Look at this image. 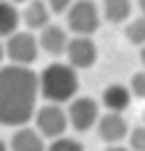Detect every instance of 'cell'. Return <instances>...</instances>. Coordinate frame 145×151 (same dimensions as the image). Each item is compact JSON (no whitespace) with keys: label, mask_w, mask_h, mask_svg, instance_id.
Wrapping results in <instances>:
<instances>
[{"label":"cell","mask_w":145,"mask_h":151,"mask_svg":"<svg viewBox=\"0 0 145 151\" xmlns=\"http://www.w3.org/2000/svg\"><path fill=\"white\" fill-rule=\"evenodd\" d=\"M8 149H11V151H45L48 146H45V138H42L34 127L21 125V127L13 133V138H11Z\"/></svg>","instance_id":"11"},{"label":"cell","mask_w":145,"mask_h":151,"mask_svg":"<svg viewBox=\"0 0 145 151\" xmlns=\"http://www.w3.org/2000/svg\"><path fill=\"white\" fill-rule=\"evenodd\" d=\"M129 149L132 151H145V125H137V127H129Z\"/></svg>","instance_id":"17"},{"label":"cell","mask_w":145,"mask_h":151,"mask_svg":"<svg viewBox=\"0 0 145 151\" xmlns=\"http://www.w3.org/2000/svg\"><path fill=\"white\" fill-rule=\"evenodd\" d=\"M34 130L42 135V138H58V135H66V127H69V117H66V109L61 104H45V106H37L34 109Z\"/></svg>","instance_id":"5"},{"label":"cell","mask_w":145,"mask_h":151,"mask_svg":"<svg viewBox=\"0 0 145 151\" xmlns=\"http://www.w3.org/2000/svg\"><path fill=\"white\" fill-rule=\"evenodd\" d=\"M48 3V8L53 11V13H66V8L74 3V0H45Z\"/></svg>","instance_id":"19"},{"label":"cell","mask_w":145,"mask_h":151,"mask_svg":"<svg viewBox=\"0 0 145 151\" xmlns=\"http://www.w3.org/2000/svg\"><path fill=\"white\" fill-rule=\"evenodd\" d=\"M140 61H143V66H145V45H140Z\"/></svg>","instance_id":"22"},{"label":"cell","mask_w":145,"mask_h":151,"mask_svg":"<svg viewBox=\"0 0 145 151\" xmlns=\"http://www.w3.org/2000/svg\"><path fill=\"white\" fill-rule=\"evenodd\" d=\"M66 61H69L77 72L95 66V61H98V45H95L92 35H74V37H69Z\"/></svg>","instance_id":"7"},{"label":"cell","mask_w":145,"mask_h":151,"mask_svg":"<svg viewBox=\"0 0 145 151\" xmlns=\"http://www.w3.org/2000/svg\"><path fill=\"white\" fill-rule=\"evenodd\" d=\"M0 151H8V146H5V143H3V141H0Z\"/></svg>","instance_id":"24"},{"label":"cell","mask_w":145,"mask_h":151,"mask_svg":"<svg viewBox=\"0 0 145 151\" xmlns=\"http://www.w3.org/2000/svg\"><path fill=\"white\" fill-rule=\"evenodd\" d=\"M3 50H5V58L11 61V64H18V66H32L34 61H37V56H40V42H37V35L34 32H13V35H8L5 37V45H3Z\"/></svg>","instance_id":"3"},{"label":"cell","mask_w":145,"mask_h":151,"mask_svg":"<svg viewBox=\"0 0 145 151\" xmlns=\"http://www.w3.org/2000/svg\"><path fill=\"white\" fill-rule=\"evenodd\" d=\"M106 151H132V149H127V146H122V143H108Z\"/></svg>","instance_id":"20"},{"label":"cell","mask_w":145,"mask_h":151,"mask_svg":"<svg viewBox=\"0 0 145 151\" xmlns=\"http://www.w3.org/2000/svg\"><path fill=\"white\" fill-rule=\"evenodd\" d=\"M124 35H127V40H129L132 45H145V16L132 19V21L127 24Z\"/></svg>","instance_id":"15"},{"label":"cell","mask_w":145,"mask_h":151,"mask_svg":"<svg viewBox=\"0 0 145 151\" xmlns=\"http://www.w3.org/2000/svg\"><path fill=\"white\" fill-rule=\"evenodd\" d=\"M137 8H140V13L145 16V0H137Z\"/></svg>","instance_id":"21"},{"label":"cell","mask_w":145,"mask_h":151,"mask_svg":"<svg viewBox=\"0 0 145 151\" xmlns=\"http://www.w3.org/2000/svg\"><path fill=\"white\" fill-rule=\"evenodd\" d=\"M3 58H5V50H3V42H0V64H3Z\"/></svg>","instance_id":"23"},{"label":"cell","mask_w":145,"mask_h":151,"mask_svg":"<svg viewBox=\"0 0 145 151\" xmlns=\"http://www.w3.org/2000/svg\"><path fill=\"white\" fill-rule=\"evenodd\" d=\"M95 127L103 143H122L129 133V122L124 119L122 111H106L103 117H98Z\"/></svg>","instance_id":"8"},{"label":"cell","mask_w":145,"mask_h":151,"mask_svg":"<svg viewBox=\"0 0 145 151\" xmlns=\"http://www.w3.org/2000/svg\"><path fill=\"white\" fill-rule=\"evenodd\" d=\"M129 90H132V98H145V69L132 74V80H129Z\"/></svg>","instance_id":"18"},{"label":"cell","mask_w":145,"mask_h":151,"mask_svg":"<svg viewBox=\"0 0 145 151\" xmlns=\"http://www.w3.org/2000/svg\"><path fill=\"white\" fill-rule=\"evenodd\" d=\"M66 27L74 35H92L100 27V8L95 0H74L66 8Z\"/></svg>","instance_id":"4"},{"label":"cell","mask_w":145,"mask_h":151,"mask_svg":"<svg viewBox=\"0 0 145 151\" xmlns=\"http://www.w3.org/2000/svg\"><path fill=\"white\" fill-rule=\"evenodd\" d=\"M50 16H53V11L48 8L45 0H26L24 3L21 19H24V24H26L29 32H40L45 24H50Z\"/></svg>","instance_id":"10"},{"label":"cell","mask_w":145,"mask_h":151,"mask_svg":"<svg viewBox=\"0 0 145 151\" xmlns=\"http://www.w3.org/2000/svg\"><path fill=\"white\" fill-rule=\"evenodd\" d=\"M40 96L37 72L32 66H0V125L21 127L34 117Z\"/></svg>","instance_id":"1"},{"label":"cell","mask_w":145,"mask_h":151,"mask_svg":"<svg viewBox=\"0 0 145 151\" xmlns=\"http://www.w3.org/2000/svg\"><path fill=\"white\" fill-rule=\"evenodd\" d=\"M129 104H132V90L127 88V85H122V82H114V85H108L106 90H103V106L108 109V111H127L129 109Z\"/></svg>","instance_id":"12"},{"label":"cell","mask_w":145,"mask_h":151,"mask_svg":"<svg viewBox=\"0 0 145 151\" xmlns=\"http://www.w3.org/2000/svg\"><path fill=\"white\" fill-rule=\"evenodd\" d=\"M18 21H21V13L16 8V3L11 0H0V40L13 35L18 29Z\"/></svg>","instance_id":"14"},{"label":"cell","mask_w":145,"mask_h":151,"mask_svg":"<svg viewBox=\"0 0 145 151\" xmlns=\"http://www.w3.org/2000/svg\"><path fill=\"white\" fill-rule=\"evenodd\" d=\"M66 117H69V125L77 130V133H87L95 127L98 117H100V106L95 98L90 96H74L69 101V109H66Z\"/></svg>","instance_id":"6"},{"label":"cell","mask_w":145,"mask_h":151,"mask_svg":"<svg viewBox=\"0 0 145 151\" xmlns=\"http://www.w3.org/2000/svg\"><path fill=\"white\" fill-rule=\"evenodd\" d=\"M45 151H85V146L77 141V138H69V135H58L53 138V143Z\"/></svg>","instance_id":"16"},{"label":"cell","mask_w":145,"mask_h":151,"mask_svg":"<svg viewBox=\"0 0 145 151\" xmlns=\"http://www.w3.org/2000/svg\"><path fill=\"white\" fill-rule=\"evenodd\" d=\"M37 42L48 56H63L66 45H69V29H63L58 24H45L37 35Z\"/></svg>","instance_id":"9"},{"label":"cell","mask_w":145,"mask_h":151,"mask_svg":"<svg viewBox=\"0 0 145 151\" xmlns=\"http://www.w3.org/2000/svg\"><path fill=\"white\" fill-rule=\"evenodd\" d=\"M11 3H26V0H11Z\"/></svg>","instance_id":"25"},{"label":"cell","mask_w":145,"mask_h":151,"mask_svg":"<svg viewBox=\"0 0 145 151\" xmlns=\"http://www.w3.org/2000/svg\"><path fill=\"white\" fill-rule=\"evenodd\" d=\"M143 125H145V111H143Z\"/></svg>","instance_id":"26"},{"label":"cell","mask_w":145,"mask_h":151,"mask_svg":"<svg viewBox=\"0 0 145 151\" xmlns=\"http://www.w3.org/2000/svg\"><path fill=\"white\" fill-rule=\"evenodd\" d=\"M100 16H106V21L111 24H122L132 16V0H103Z\"/></svg>","instance_id":"13"},{"label":"cell","mask_w":145,"mask_h":151,"mask_svg":"<svg viewBox=\"0 0 145 151\" xmlns=\"http://www.w3.org/2000/svg\"><path fill=\"white\" fill-rule=\"evenodd\" d=\"M37 82H40V93L45 101L50 104H69L77 90H79V74L77 69L66 61H53L42 69V74H37Z\"/></svg>","instance_id":"2"}]
</instances>
